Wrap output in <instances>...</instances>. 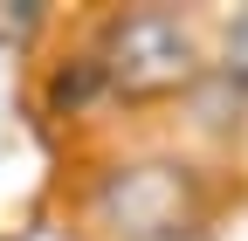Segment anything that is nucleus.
<instances>
[{
  "label": "nucleus",
  "mask_w": 248,
  "mask_h": 241,
  "mask_svg": "<svg viewBox=\"0 0 248 241\" xmlns=\"http://www.w3.org/2000/svg\"><path fill=\"white\" fill-rule=\"evenodd\" d=\"M214 76H234V83L248 90V14H234V28H228V42L214 48Z\"/></svg>",
  "instance_id": "3"
},
{
  "label": "nucleus",
  "mask_w": 248,
  "mask_h": 241,
  "mask_svg": "<svg viewBox=\"0 0 248 241\" xmlns=\"http://www.w3.org/2000/svg\"><path fill=\"white\" fill-rule=\"evenodd\" d=\"M90 48L110 76V97L124 104H172L214 76V48L200 21H186L179 7H124L97 28Z\"/></svg>",
  "instance_id": "1"
},
{
  "label": "nucleus",
  "mask_w": 248,
  "mask_h": 241,
  "mask_svg": "<svg viewBox=\"0 0 248 241\" xmlns=\"http://www.w3.org/2000/svg\"><path fill=\"white\" fill-rule=\"evenodd\" d=\"M221 186L186 159H124L97 186V227L110 241H186L207 234Z\"/></svg>",
  "instance_id": "2"
}]
</instances>
